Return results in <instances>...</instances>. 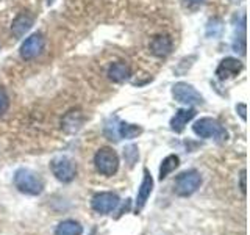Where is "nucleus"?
<instances>
[{
  "label": "nucleus",
  "instance_id": "obj_14",
  "mask_svg": "<svg viewBox=\"0 0 250 235\" xmlns=\"http://www.w3.org/2000/svg\"><path fill=\"white\" fill-rule=\"evenodd\" d=\"M31 25H33V16L22 13L21 16H18V18L14 19L11 25V31L16 38H22L31 28Z\"/></svg>",
  "mask_w": 250,
  "mask_h": 235
},
{
  "label": "nucleus",
  "instance_id": "obj_6",
  "mask_svg": "<svg viewBox=\"0 0 250 235\" xmlns=\"http://www.w3.org/2000/svg\"><path fill=\"white\" fill-rule=\"evenodd\" d=\"M50 169L53 172V176L62 184L72 182L77 176L75 163L70 160L69 157H64V155H60V157H57V159H53L50 163Z\"/></svg>",
  "mask_w": 250,
  "mask_h": 235
},
{
  "label": "nucleus",
  "instance_id": "obj_12",
  "mask_svg": "<svg viewBox=\"0 0 250 235\" xmlns=\"http://www.w3.org/2000/svg\"><path fill=\"white\" fill-rule=\"evenodd\" d=\"M148 49H150V52L155 55V57L164 58L172 52V39L167 35H158L150 41Z\"/></svg>",
  "mask_w": 250,
  "mask_h": 235
},
{
  "label": "nucleus",
  "instance_id": "obj_22",
  "mask_svg": "<svg viewBox=\"0 0 250 235\" xmlns=\"http://www.w3.org/2000/svg\"><path fill=\"white\" fill-rule=\"evenodd\" d=\"M236 110L239 112L241 119H242V121H246V119H247V116H246V110H247V107H246V104H239V105L236 107Z\"/></svg>",
  "mask_w": 250,
  "mask_h": 235
},
{
  "label": "nucleus",
  "instance_id": "obj_15",
  "mask_svg": "<svg viewBox=\"0 0 250 235\" xmlns=\"http://www.w3.org/2000/svg\"><path fill=\"white\" fill-rule=\"evenodd\" d=\"M83 124V115L80 110H70L66 116L62 118V129L67 133H74L82 127Z\"/></svg>",
  "mask_w": 250,
  "mask_h": 235
},
{
  "label": "nucleus",
  "instance_id": "obj_25",
  "mask_svg": "<svg viewBox=\"0 0 250 235\" xmlns=\"http://www.w3.org/2000/svg\"><path fill=\"white\" fill-rule=\"evenodd\" d=\"M47 2H49V5H50V3L53 2V0H47Z\"/></svg>",
  "mask_w": 250,
  "mask_h": 235
},
{
  "label": "nucleus",
  "instance_id": "obj_8",
  "mask_svg": "<svg viewBox=\"0 0 250 235\" xmlns=\"http://www.w3.org/2000/svg\"><path fill=\"white\" fill-rule=\"evenodd\" d=\"M44 36L41 33H33L31 36H28L25 41L21 46V57L23 60H33L36 58L39 53L44 49Z\"/></svg>",
  "mask_w": 250,
  "mask_h": 235
},
{
  "label": "nucleus",
  "instance_id": "obj_16",
  "mask_svg": "<svg viewBox=\"0 0 250 235\" xmlns=\"http://www.w3.org/2000/svg\"><path fill=\"white\" fill-rule=\"evenodd\" d=\"M83 234V226L74 221V219H66V221H61L57 229H55V235H82Z\"/></svg>",
  "mask_w": 250,
  "mask_h": 235
},
{
  "label": "nucleus",
  "instance_id": "obj_13",
  "mask_svg": "<svg viewBox=\"0 0 250 235\" xmlns=\"http://www.w3.org/2000/svg\"><path fill=\"white\" fill-rule=\"evenodd\" d=\"M131 75V69L127 63L124 61H117V63H113L111 66L108 69V77L109 80H113L116 83H122L125 80H128Z\"/></svg>",
  "mask_w": 250,
  "mask_h": 235
},
{
  "label": "nucleus",
  "instance_id": "obj_19",
  "mask_svg": "<svg viewBox=\"0 0 250 235\" xmlns=\"http://www.w3.org/2000/svg\"><path fill=\"white\" fill-rule=\"evenodd\" d=\"M105 135L109 138V140H121L119 138V121H117V118H111L106 125H105Z\"/></svg>",
  "mask_w": 250,
  "mask_h": 235
},
{
  "label": "nucleus",
  "instance_id": "obj_2",
  "mask_svg": "<svg viewBox=\"0 0 250 235\" xmlns=\"http://www.w3.org/2000/svg\"><path fill=\"white\" fill-rule=\"evenodd\" d=\"M192 130L200 138H211L216 140L217 143H222L229 138V133L222 127V124L214 118H202V119L195 121L192 125Z\"/></svg>",
  "mask_w": 250,
  "mask_h": 235
},
{
  "label": "nucleus",
  "instance_id": "obj_17",
  "mask_svg": "<svg viewBox=\"0 0 250 235\" xmlns=\"http://www.w3.org/2000/svg\"><path fill=\"white\" fill-rule=\"evenodd\" d=\"M178 164H180V159H178V155H167L166 159L163 160L161 163V166H160V180H164L166 179L172 171H175L178 168Z\"/></svg>",
  "mask_w": 250,
  "mask_h": 235
},
{
  "label": "nucleus",
  "instance_id": "obj_24",
  "mask_svg": "<svg viewBox=\"0 0 250 235\" xmlns=\"http://www.w3.org/2000/svg\"><path fill=\"white\" fill-rule=\"evenodd\" d=\"M189 2H191V3H203L205 0H189Z\"/></svg>",
  "mask_w": 250,
  "mask_h": 235
},
{
  "label": "nucleus",
  "instance_id": "obj_3",
  "mask_svg": "<svg viewBox=\"0 0 250 235\" xmlns=\"http://www.w3.org/2000/svg\"><path fill=\"white\" fill-rule=\"evenodd\" d=\"M94 164L102 176H114L119 169V157L113 147H100L94 155Z\"/></svg>",
  "mask_w": 250,
  "mask_h": 235
},
{
  "label": "nucleus",
  "instance_id": "obj_18",
  "mask_svg": "<svg viewBox=\"0 0 250 235\" xmlns=\"http://www.w3.org/2000/svg\"><path fill=\"white\" fill-rule=\"evenodd\" d=\"M141 132H143V129L138 127V125H135V124L119 122V138H127V140H131V138L138 137Z\"/></svg>",
  "mask_w": 250,
  "mask_h": 235
},
{
  "label": "nucleus",
  "instance_id": "obj_4",
  "mask_svg": "<svg viewBox=\"0 0 250 235\" xmlns=\"http://www.w3.org/2000/svg\"><path fill=\"white\" fill-rule=\"evenodd\" d=\"M200 185H202L200 172L195 169H189V171H185L182 174L177 176L175 184H174V190L178 196L186 198V196H191L197 191Z\"/></svg>",
  "mask_w": 250,
  "mask_h": 235
},
{
  "label": "nucleus",
  "instance_id": "obj_11",
  "mask_svg": "<svg viewBox=\"0 0 250 235\" xmlns=\"http://www.w3.org/2000/svg\"><path fill=\"white\" fill-rule=\"evenodd\" d=\"M195 110L194 108H180L175 112L174 118L170 119V129L175 133H182L186 127V124L191 119H194L195 116Z\"/></svg>",
  "mask_w": 250,
  "mask_h": 235
},
{
  "label": "nucleus",
  "instance_id": "obj_23",
  "mask_svg": "<svg viewBox=\"0 0 250 235\" xmlns=\"http://www.w3.org/2000/svg\"><path fill=\"white\" fill-rule=\"evenodd\" d=\"M241 191L246 194V169H242L241 172Z\"/></svg>",
  "mask_w": 250,
  "mask_h": 235
},
{
  "label": "nucleus",
  "instance_id": "obj_21",
  "mask_svg": "<svg viewBox=\"0 0 250 235\" xmlns=\"http://www.w3.org/2000/svg\"><path fill=\"white\" fill-rule=\"evenodd\" d=\"M136 146H128L127 149H125V152H124V155H125V159L128 160V163L130 164H133L135 163V160L138 159V151H136Z\"/></svg>",
  "mask_w": 250,
  "mask_h": 235
},
{
  "label": "nucleus",
  "instance_id": "obj_20",
  "mask_svg": "<svg viewBox=\"0 0 250 235\" xmlns=\"http://www.w3.org/2000/svg\"><path fill=\"white\" fill-rule=\"evenodd\" d=\"M8 107H10V97H8V94L5 93V90L0 88V116H2Z\"/></svg>",
  "mask_w": 250,
  "mask_h": 235
},
{
  "label": "nucleus",
  "instance_id": "obj_9",
  "mask_svg": "<svg viewBox=\"0 0 250 235\" xmlns=\"http://www.w3.org/2000/svg\"><path fill=\"white\" fill-rule=\"evenodd\" d=\"M152 190H153V177H152L150 172H148V169L146 168L144 169L143 182H141V187H139V190H138V196H136V207H135L136 213H139V212L144 209L147 199L150 198Z\"/></svg>",
  "mask_w": 250,
  "mask_h": 235
},
{
  "label": "nucleus",
  "instance_id": "obj_10",
  "mask_svg": "<svg viewBox=\"0 0 250 235\" xmlns=\"http://www.w3.org/2000/svg\"><path fill=\"white\" fill-rule=\"evenodd\" d=\"M242 63L238 58H233V57H227L221 61V65L217 66L216 69V75L221 78V80H225V78H230V77H236L241 70H242Z\"/></svg>",
  "mask_w": 250,
  "mask_h": 235
},
{
  "label": "nucleus",
  "instance_id": "obj_7",
  "mask_svg": "<svg viewBox=\"0 0 250 235\" xmlns=\"http://www.w3.org/2000/svg\"><path fill=\"white\" fill-rule=\"evenodd\" d=\"M121 204L119 196L113 191H102L92 196L91 199V207L94 212H97L100 215H108L117 209Z\"/></svg>",
  "mask_w": 250,
  "mask_h": 235
},
{
  "label": "nucleus",
  "instance_id": "obj_5",
  "mask_svg": "<svg viewBox=\"0 0 250 235\" xmlns=\"http://www.w3.org/2000/svg\"><path fill=\"white\" fill-rule=\"evenodd\" d=\"M172 96H174V99L178 102V104H183L186 107H194V105L203 104L202 94L195 90L192 85L185 83V82H178L174 85V88H172Z\"/></svg>",
  "mask_w": 250,
  "mask_h": 235
},
{
  "label": "nucleus",
  "instance_id": "obj_1",
  "mask_svg": "<svg viewBox=\"0 0 250 235\" xmlns=\"http://www.w3.org/2000/svg\"><path fill=\"white\" fill-rule=\"evenodd\" d=\"M14 185L21 193H25L30 196H38L44 191L42 179L28 168H21L16 171Z\"/></svg>",
  "mask_w": 250,
  "mask_h": 235
}]
</instances>
